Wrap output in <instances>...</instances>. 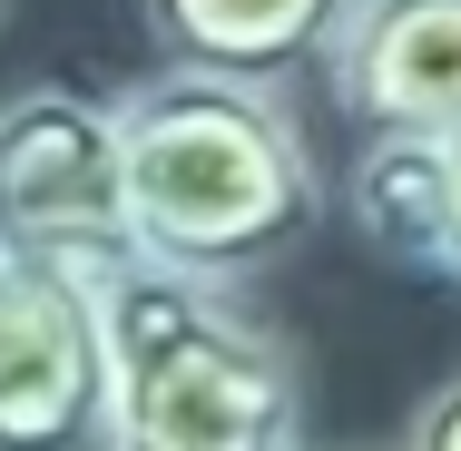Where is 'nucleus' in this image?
<instances>
[{"mask_svg":"<svg viewBox=\"0 0 461 451\" xmlns=\"http://www.w3.org/2000/svg\"><path fill=\"white\" fill-rule=\"evenodd\" d=\"M422 275L461 284V128H442V216H432V256Z\"/></svg>","mask_w":461,"mask_h":451,"instance_id":"obj_7","label":"nucleus"},{"mask_svg":"<svg viewBox=\"0 0 461 451\" xmlns=\"http://www.w3.org/2000/svg\"><path fill=\"white\" fill-rule=\"evenodd\" d=\"M128 128V196H138V246L206 284H256L276 275L314 216L324 177L314 148L294 138L276 89L216 79V69H158L118 89Z\"/></svg>","mask_w":461,"mask_h":451,"instance_id":"obj_1","label":"nucleus"},{"mask_svg":"<svg viewBox=\"0 0 461 451\" xmlns=\"http://www.w3.org/2000/svg\"><path fill=\"white\" fill-rule=\"evenodd\" d=\"M138 10L167 69H216L256 89H276L294 59H324L334 30L354 20V0H138Z\"/></svg>","mask_w":461,"mask_h":451,"instance_id":"obj_6","label":"nucleus"},{"mask_svg":"<svg viewBox=\"0 0 461 451\" xmlns=\"http://www.w3.org/2000/svg\"><path fill=\"white\" fill-rule=\"evenodd\" d=\"M0 451H108L98 284L0 266Z\"/></svg>","mask_w":461,"mask_h":451,"instance_id":"obj_4","label":"nucleus"},{"mask_svg":"<svg viewBox=\"0 0 461 451\" xmlns=\"http://www.w3.org/2000/svg\"><path fill=\"white\" fill-rule=\"evenodd\" d=\"M402 451H461V373H442V383L422 392V412H412Z\"/></svg>","mask_w":461,"mask_h":451,"instance_id":"obj_8","label":"nucleus"},{"mask_svg":"<svg viewBox=\"0 0 461 451\" xmlns=\"http://www.w3.org/2000/svg\"><path fill=\"white\" fill-rule=\"evenodd\" d=\"M148 256L128 196V128L118 98L40 79L0 98V266L108 284Z\"/></svg>","mask_w":461,"mask_h":451,"instance_id":"obj_3","label":"nucleus"},{"mask_svg":"<svg viewBox=\"0 0 461 451\" xmlns=\"http://www.w3.org/2000/svg\"><path fill=\"white\" fill-rule=\"evenodd\" d=\"M304 451H314V442H304Z\"/></svg>","mask_w":461,"mask_h":451,"instance_id":"obj_9","label":"nucleus"},{"mask_svg":"<svg viewBox=\"0 0 461 451\" xmlns=\"http://www.w3.org/2000/svg\"><path fill=\"white\" fill-rule=\"evenodd\" d=\"M108 451H304L294 344L236 294L138 256L98 284Z\"/></svg>","mask_w":461,"mask_h":451,"instance_id":"obj_2","label":"nucleus"},{"mask_svg":"<svg viewBox=\"0 0 461 451\" xmlns=\"http://www.w3.org/2000/svg\"><path fill=\"white\" fill-rule=\"evenodd\" d=\"M324 69L364 138H442L461 128V0H354Z\"/></svg>","mask_w":461,"mask_h":451,"instance_id":"obj_5","label":"nucleus"}]
</instances>
